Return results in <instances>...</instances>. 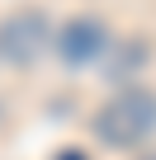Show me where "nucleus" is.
<instances>
[{
	"mask_svg": "<svg viewBox=\"0 0 156 160\" xmlns=\"http://www.w3.org/2000/svg\"><path fill=\"white\" fill-rule=\"evenodd\" d=\"M156 132V90H118L100 113H95V137L104 146H137Z\"/></svg>",
	"mask_w": 156,
	"mask_h": 160,
	"instance_id": "obj_1",
	"label": "nucleus"
},
{
	"mask_svg": "<svg viewBox=\"0 0 156 160\" xmlns=\"http://www.w3.org/2000/svg\"><path fill=\"white\" fill-rule=\"evenodd\" d=\"M47 47V14L43 10H14L0 19V61L5 66H29Z\"/></svg>",
	"mask_w": 156,
	"mask_h": 160,
	"instance_id": "obj_2",
	"label": "nucleus"
},
{
	"mask_svg": "<svg viewBox=\"0 0 156 160\" xmlns=\"http://www.w3.org/2000/svg\"><path fill=\"white\" fill-rule=\"evenodd\" d=\"M104 42H109V28H104V19H71L62 33H57V52H62V61L66 66H85V61H95L100 52H104Z\"/></svg>",
	"mask_w": 156,
	"mask_h": 160,
	"instance_id": "obj_3",
	"label": "nucleus"
},
{
	"mask_svg": "<svg viewBox=\"0 0 156 160\" xmlns=\"http://www.w3.org/2000/svg\"><path fill=\"white\" fill-rule=\"evenodd\" d=\"M142 57V42H128L123 52H114V66H109V75H128V71H137L132 61Z\"/></svg>",
	"mask_w": 156,
	"mask_h": 160,
	"instance_id": "obj_4",
	"label": "nucleus"
},
{
	"mask_svg": "<svg viewBox=\"0 0 156 160\" xmlns=\"http://www.w3.org/2000/svg\"><path fill=\"white\" fill-rule=\"evenodd\" d=\"M57 160H90V155H81V151H62Z\"/></svg>",
	"mask_w": 156,
	"mask_h": 160,
	"instance_id": "obj_5",
	"label": "nucleus"
},
{
	"mask_svg": "<svg viewBox=\"0 0 156 160\" xmlns=\"http://www.w3.org/2000/svg\"><path fill=\"white\" fill-rule=\"evenodd\" d=\"M142 160H156V155H142Z\"/></svg>",
	"mask_w": 156,
	"mask_h": 160,
	"instance_id": "obj_6",
	"label": "nucleus"
}]
</instances>
